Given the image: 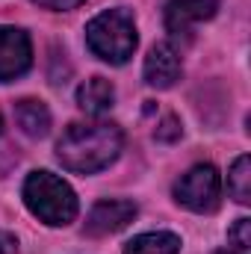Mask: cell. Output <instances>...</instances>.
<instances>
[{"label":"cell","instance_id":"6da1fadb","mask_svg":"<svg viewBox=\"0 0 251 254\" xmlns=\"http://www.w3.org/2000/svg\"><path fill=\"white\" fill-rule=\"evenodd\" d=\"M125 148V133L113 122H77L57 142V157L63 169L74 175H98L110 169Z\"/></svg>","mask_w":251,"mask_h":254},{"label":"cell","instance_id":"7a4b0ae2","mask_svg":"<svg viewBox=\"0 0 251 254\" xmlns=\"http://www.w3.org/2000/svg\"><path fill=\"white\" fill-rule=\"evenodd\" d=\"M21 195H24L27 210L39 222H45L51 228H63V225L77 219V210H80L77 195L54 172H33L24 181V192Z\"/></svg>","mask_w":251,"mask_h":254},{"label":"cell","instance_id":"3957f363","mask_svg":"<svg viewBox=\"0 0 251 254\" xmlns=\"http://www.w3.org/2000/svg\"><path fill=\"white\" fill-rule=\"evenodd\" d=\"M136 24L127 9H107L86 24L89 51L110 65H125L136 51Z\"/></svg>","mask_w":251,"mask_h":254},{"label":"cell","instance_id":"277c9868","mask_svg":"<svg viewBox=\"0 0 251 254\" xmlns=\"http://www.w3.org/2000/svg\"><path fill=\"white\" fill-rule=\"evenodd\" d=\"M175 201L192 213H213L222 201V178L216 166L198 163L175 184Z\"/></svg>","mask_w":251,"mask_h":254},{"label":"cell","instance_id":"5b68a950","mask_svg":"<svg viewBox=\"0 0 251 254\" xmlns=\"http://www.w3.org/2000/svg\"><path fill=\"white\" fill-rule=\"evenodd\" d=\"M33 65V45L21 27L0 24V83L24 77Z\"/></svg>","mask_w":251,"mask_h":254},{"label":"cell","instance_id":"8992f818","mask_svg":"<svg viewBox=\"0 0 251 254\" xmlns=\"http://www.w3.org/2000/svg\"><path fill=\"white\" fill-rule=\"evenodd\" d=\"M139 207L127 198H104L98 201L89 216H86V234L89 237H110V234H119L125 231L127 225L136 219Z\"/></svg>","mask_w":251,"mask_h":254},{"label":"cell","instance_id":"52a82bcc","mask_svg":"<svg viewBox=\"0 0 251 254\" xmlns=\"http://www.w3.org/2000/svg\"><path fill=\"white\" fill-rule=\"evenodd\" d=\"M219 12V0H169L166 3V30L175 39H189L201 21H210Z\"/></svg>","mask_w":251,"mask_h":254},{"label":"cell","instance_id":"ba28073f","mask_svg":"<svg viewBox=\"0 0 251 254\" xmlns=\"http://www.w3.org/2000/svg\"><path fill=\"white\" fill-rule=\"evenodd\" d=\"M184 74L181 54L172 42H157L145 57V83L154 89H172Z\"/></svg>","mask_w":251,"mask_h":254},{"label":"cell","instance_id":"9c48e42d","mask_svg":"<svg viewBox=\"0 0 251 254\" xmlns=\"http://www.w3.org/2000/svg\"><path fill=\"white\" fill-rule=\"evenodd\" d=\"M113 104H116V89L104 77H92L77 89V107L95 119L104 116L107 110H113Z\"/></svg>","mask_w":251,"mask_h":254},{"label":"cell","instance_id":"30bf717a","mask_svg":"<svg viewBox=\"0 0 251 254\" xmlns=\"http://www.w3.org/2000/svg\"><path fill=\"white\" fill-rule=\"evenodd\" d=\"M15 122H18L24 136L42 139L51 130V110L42 101H36V98H24V101L15 104Z\"/></svg>","mask_w":251,"mask_h":254},{"label":"cell","instance_id":"8fae6325","mask_svg":"<svg viewBox=\"0 0 251 254\" xmlns=\"http://www.w3.org/2000/svg\"><path fill=\"white\" fill-rule=\"evenodd\" d=\"M181 237L172 231H148L133 237L125 246V254H181Z\"/></svg>","mask_w":251,"mask_h":254},{"label":"cell","instance_id":"7c38bea8","mask_svg":"<svg viewBox=\"0 0 251 254\" xmlns=\"http://www.w3.org/2000/svg\"><path fill=\"white\" fill-rule=\"evenodd\" d=\"M228 192L240 204H249L251 201V160H249V154H243V157L234 160V166L228 172Z\"/></svg>","mask_w":251,"mask_h":254},{"label":"cell","instance_id":"4fadbf2b","mask_svg":"<svg viewBox=\"0 0 251 254\" xmlns=\"http://www.w3.org/2000/svg\"><path fill=\"white\" fill-rule=\"evenodd\" d=\"M228 243H231L234 252L249 254V249H251V219H237V222H234V228L228 231Z\"/></svg>","mask_w":251,"mask_h":254},{"label":"cell","instance_id":"5bb4252c","mask_svg":"<svg viewBox=\"0 0 251 254\" xmlns=\"http://www.w3.org/2000/svg\"><path fill=\"white\" fill-rule=\"evenodd\" d=\"M181 133H184V127H181V119L178 116H166L157 125V130H154L157 142H175V139H181Z\"/></svg>","mask_w":251,"mask_h":254},{"label":"cell","instance_id":"9a60e30c","mask_svg":"<svg viewBox=\"0 0 251 254\" xmlns=\"http://www.w3.org/2000/svg\"><path fill=\"white\" fill-rule=\"evenodd\" d=\"M33 3H39V6H45V9H54V12H68V9L80 6L83 0H33Z\"/></svg>","mask_w":251,"mask_h":254},{"label":"cell","instance_id":"2e32d148","mask_svg":"<svg viewBox=\"0 0 251 254\" xmlns=\"http://www.w3.org/2000/svg\"><path fill=\"white\" fill-rule=\"evenodd\" d=\"M0 254H18V237L9 231H0Z\"/></svg>","mask_w":251,"mask_h":254},{"label":"cell","instance_id":"e0dca14e","mask_svg":"<svg viewBox=\"0 0 251 254\" xmlns=\"http://www.w3.org/2000/svg\"><path fill=\"white\" fill-rule=\"evenodd\" d=\"M216 254H240V252H234V249H222V252H216Z\"/></svg>","mask_w":251,"mask_h":254},{"label":"cell","instance_id":"ac0fdd59","mask_svg":"<svg viewBox=\"0 0 251 254\" xmlns=\"http://www.w3.org/2000/svg\"><path fill=\"white\" fill-rule=\"evenodd\" d=\"M0 125H3V122H0Z\"/></svg>","mask_w":251,"mask_h":254}]
</instances>
